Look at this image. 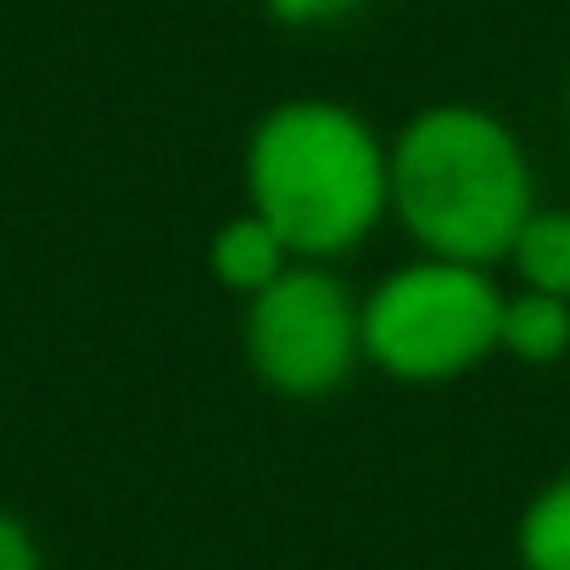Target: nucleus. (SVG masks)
I'll return each mask as SVG.
<instances>
[{"label":"nucleus","instance_id":"9b49d317","mask_svg":"<svg viewBox=\"0 0 570 570\" xmlns=\"http://www.w3.org/2000/svg\"><path fill=\"white\" fill-rule=\"evenodd\" d=\"M559 101H564V118H570V62H564V79H559Z\"/></svg>","mask_w":570,"mask_h":570},{"label":"nucleus","instance_id":"6e6552de","mask_svg":"<svg viewBox=\"0 0 570 570\" xmlns=\"http://www.w3.org/2000/svg\"><path fill=\"white\" fill-rule=\"evenodd\" d=\"M520 570H570V470L548 475L514 514Z\"/></svg>","mask_w":570,"mask_h":570},{"label":"nucleus","instance_id":"20e7f679","mask_svg":"<svg viewBox=\"0 0 570 570\" xmlns=\"http://www.w3.org/2000/svg\"><path fill=\"white\" fill-rule=\"evenodd\" d=\"M240 358L285 403H325L364 370V292L342 263H292L240 303Z\"/></svg>","mask_w":570,"mask_h":570},{"label":"nucleus","instance_id":"1a4fd4ad","mask_svg":"<svg viewBox=\"0 0 570 570\" xmlns=\"http://www.w3.org/2000/svg\"><path fill=\"white\" fill-rule=\"evenodd\" d=\"M370 0H263V18L285 35H331L353 23Z\"/></svg>","mask_w":570,"mask_h":570},{"label":"nucleus","instance_id":"f03ea898","mask_svg":"<svg viewBox=\"0 0 570 570\" xmlns=\"http://www.w3.org/2000/svg\"><path fill=\"white\" fill-rule=\"evenodd\" d=\"M392 224L425 257L498 268L531 218L537 168L514 124L481 101L414 107L392 135Z\"/></svg>","mask_w":570,"mask_h":570},{"label":"nucleus","instance_id":"f257e3e1","mask_svg":"<svg viewBox=\"0 0 570 570\" xmlns=\"http://www.w3.org/2000/svg\"><path fill=\"white\" fill-rule=\"evenodd\" d=\"M240 207L303 263H347L392 224V140L336 96H285L246 129Z\"/></svg>","mask_w":570,"mask_h":570},{"label":"nucleus","instance_id":"39448f33","mask_svg":"<svg viewBox=\"0 0 570 570\" xmlns=\"http://www.w3.org/2000/svg\"><path fill=\"white\" fill-rule=\"evenodd\" d=\"M297 263V252L279 240L274 224H263L252 207H235L213 235H207V274L218 292H229L235 303L257 297L263 285H274L285 268Z\"/></svg>","mask_w":570,"mask_h":570},{"label":"nucleus","instance_id":"0eeeda50","mask_svg":"<svg viewBox=\"0 0 570 570\" xmlns=\"http://www.w3.org/2000/svg\"><path fill=\"white\" fill-rule=\"evenodd\" d=\"M503 268L514 274L520 292L570 297V207L537 202V207H531V218L520 224V235L509 240Z\"/></svg>","mask_w":570,"mask_h":570},{"label":"nucleus","instance_id":"9d476101","mask_svg":"<svg viewBox=\"0 0 570 570\" xmlns=\"http://www.w3.org/2000/svg\"><path fill=\"white\" fill-rule=\"evenodd\" d=\"M0 570H46V548L35 525L12 509H0Z\"/></svg>","mask_w":570,"mask_h":570},{"label":"nucleus","instance_id":"423d86ee","mask_svg":"<svg viewBox=\"0 0 570 570\" xmlns=\"http://www.w3.org/2000/svg\"><path fill=\"white\" fill-rule=\"evenodd\" d=\"M498 353L525 364V370H553L570 358V297L548 292H503V320H498Z\"/></svg>","mask_w":570,"mask_h":570},{"label":"nucleus","instance_id":"7ed1b4c3","mask_svg":"<svg viewBox=\"0 0 570 570\" xmlns=\"http://www.w3.org/2000/svg\"><path fill=\"white\" fill-rule=\"evenodd\" d=\"M498 320L492 268L414 252L364 292V370L397 386H453L498 358Z\"/></svg>","mask_w":570,"mask_h":570}]
</instances>
